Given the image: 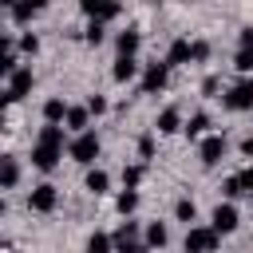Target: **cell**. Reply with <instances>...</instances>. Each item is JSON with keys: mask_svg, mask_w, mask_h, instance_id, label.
Instances as JSON below:
<instances>
[{"mask_svg": "<svg viewBox=\"0 0 253 253\" xmlns=\"http://www.w3.org/2000/svg\"><path fill=\"white\" fill-rule=\"evenodd\" d=\"M59 158H63V130H59V123H47V126L40 130L36 146H32V166H40V170H55Z\"/></svg>", "mask_w": 253, "mask_h": 253, "instance_id": "6da1fadb", "label": "cell"}, {"mask_svg": "<svg viewBox=\"0 0 253 253\" xmlns=\"http://www.w3.org/2000/svg\"><path fill=\"white\" fill-rule=\"evenodd\" d=\"M182 245H186V253H213L217 249V229L213 225H190Z\"/></svg>", "mask_w": 253, "mask_h": 253, "instance_id": "7a4b0ae2", "label": "cell"}, {"mask_svg": "<svg viewBox=\"0 0 253 253\" xmlns=\"http://www.w3.org/2000/svg\"><path fill=\"white\" fill-rule=\"evenodd\" d=\"M67 154L79 162V166H91L95 158H99V138L91 134V130H79L75 138H71V146H67Z\"/></svg>", "mask_w": 253, "mask_h": 253, "instance_id": "3957f363", "label": "cell"}, {"mask_svg": "<svg viewBox=\"0 0 253 253\" xmlns=\"http://www.w3.org/2000/svg\"><path fill=\"white\" fill-rule=\"evenodd\" d=\"M229 111H253V79H237L229 91H225V99H221Z\"/></svg>", "mask_w": 253, "mask_h": 253, "instance_id": "277c9868", "label": "cell"}, {"mask_svg": "<svg viewBox=\"0 0 253 253\" xmlns=\"http://www.w3.org/2000/svg\"><path fill=\"white\" fill-rule=\"evenodd\" d=\"M55 206H59V190L51 182H43V186H36L28 194V210H36V213H51Z\"/></svg>", "mask_w": 253, "mask_h": 253, "instance_id": "5b68a950", "label": "cell"}, {"mask_svg": "<svg viewBox=\"0 0 253 253\" xmlns=\"http://www.w3.org/2000/svg\"><path fill=\"white\" fill-rule=\"evenodd\" d=\"M32 91V67H16L12 75H8V91H4V103H16V99H24Z\"/></svg>", "mask_w": 253, "mask_h": 253, "instance_id": "8992f818", "label": "cell"}, {"mask_svg": "<svg viewBox=\"0 0 253 253\" xmlns=\"http://www.w3.org/2000/svg\"><path fill=\"white\" fill-rule=\"evenodd\" d=\"M198 158H202V166H217L225 158V138L221 134H206L202 146H198Z\"/></svg>", "mask_w": 253, "mask_h": 253, "instance_id": "52a82bcc", "label": "cell"}, {"mask_svg": "<svg viewBox=\"0 0 253 253\" xmlns=\"http://www.w3.org/2000/svg\"><path fill=\"white\" fill-rule=\"evenodd\" d=\"M166 79H170V63H150V67H146V75H142V91H146V95H154V91H162V87H166Z\"/></svg>", "mask_w": 253, "mask_h": 253, "instance_id": "ba28073f", "label": "cell"}, {"mask_svg": "<svg viewBox=\"0 0 253 253\" xmlns=\"http://www.w3.org/2000/svg\"><path fill=\"white\" fill-rule=\"evenodd\" d=\"M210 221H213V229H217V233H233V229H237V206L221 202V206L213 210V217H210Z\"/></svg>", "mask_w": 253, "mask_h": 253, "instance_id": "9c48e42d", "label": "cell"}, {"mask_svg": "<svg viewBox=\"0 0 253 253\" xmlns=\"http://www.w3.org/2000/svg\"><path fill=\"white\" fill-rule=\"evenodd\" d=\"M154 126H158L162 134H174V130H182L186 123H182V111H178V107H166V111H158Z\"/></svg>", "mask_w": 253, "mask_h": 253, "instance_id": "30bf717a", "label": "cell"}, {"mask_svg": "<svg viewBox=\"0 0 253 253\" xmlns=\"http://www.w3.org/2000/svg\"><path fill=\"white\" fill-rule=\"evenodd\" d=\"M16 182H20V162H16V154H4L0 158V186L12 190Z\"/></svg>", "mask_w": 253, "mask_h": 253, "instance_id": "8fae6325", "label": "cell"}, {"mask_svg": "<svg viewBox=\"0 0 253 253\" xmlns=\"http://www.w3.org/2000/svg\"><path fill=\"white\" fill-rule=\"evenodd\" d=\"M190 59H194V43L190 40H174L170 51H166V63L174 67V63H190Z\"/></svg>", "mask_w": 253, "mask_h": 253, "instance_id": "7c38bea8", "label": "cell"}, {"mask_svg": "<svg viewBox=\"0 0 253 253\" xmlns=\"http://www.w3.org/2000/svg\"><path fill=\"white\" fill-rule=\"evenodd\" d=\"M111 75H115V83H126V79H134V75H138V63H134V55H119V59H115V67H111Z\"/></svg>", "mask_w": 253, "mask_h": 253, "instance_id": "4fadbf2b", "label": "cell"}, {"mask_svg": "<svg viewBox=\"0 0 253 253\" xmlns=\"http://www.w3.org/2000/svg\"><path fill=\"white\" fill-rule=\"evenodd\" d=\"M47 8V0H20L16 8H12V16H16V24H28L36 12H43Z\"/></svg>", "mask_w": 253, "mask_h": 253, "instance_id": "5bb4252c", "label": "cell"}, {"mask_svg": "<svg viewBox=\"0 0 253 253\" xmlns=\"http://www.w3.org/2000/svg\"><path fill=\"white\" fill-rule=\"evenodd\" d=\"M115 43H119V55H134V51H138V43H142V36H138L134 28H126V32H119V40H115Z\"/></svg>", "mask_w": 253, "mask_h": 253, "instance_id": "9a60e30c", "label": "cell"}, {"mask_svg": "<svg viewBox=\"0 0 253 253\" xmlns=\"http://www.w3.org/2000/svg\"><path fill=\"white\" fill-rule=\"evenodd\" d=\"M107 186H111V174L107 170H87V190L99 198V194H107Z\"/></svg>", "mask_w": 253, "mask_h": 253, "instance_id": "2e32d148", "label": "cell"}, {"mask_svg": "<svg viewBox=\"0 0 253 253\" xmlns=\"http://www.w3.org/2000/svg\"><path fill=\"white\" fill-rule=\"evenodd\" d=\"M166 241H170L166 225H162V221H150V225H146V245H150V249H162Z\"/></svg>", "mask_w": 253, "mask_h": 253, "instance_id": "e0dca14e", "label": "cell"}, {"mask_svg": "<svg viewBox=\"0 0 253 253\" xmlns=\"http://www.w3.org/2000/svg\"><path fill=\"white\" fill-rule=\"evenodd\" d=\"M43 119H47V123H63V119H67V103H63V99H47V103H43Z\"/></svg>", "mask_w": 253, "mask_h": 253, "instance_id": "ac0fdd59", "label": "cell"}, {"mask_svg": "<svg viewBox=\"0 0 253 253\" xmlns=\"http://www.w3.org/2000/svg\"><path fill=\"white\" fill-rule=\"evenodd\" d=\"M111 249H115V237H107V233H99V229L87 237V253H111Z\"/></svg>", "mask_w": 253, "mask_h": 253, "instance_id": "d6986e66", "label": "cell"}, {"mask_svg": "<svg viewBox=\"0 0 253 253\" xmlns=\"http://www.w3.org/2000/svg\"><path fill=\"white\" fill-rule=\"evenodd\" d=\"M87 119H91L87 107H67V126L71 130H87Z\"/></svg>", "mask_w": 253, "mask_h": 253, "instance_id": "ffe728a7", "label": "cell"}, {"mask_svg": "<svg viewBox=\"0 0 253 253\" xmlns=\"http://www.w3.org/2000/svg\"><path fill=\"white\" fill-rule=\"evenodd\" d=\"M206 126H210V115H206V111H198V115H190V123H186L182 130H186L190 138H198V134H206Z\"/></svg>", "mask_w": 253, "mask_h": 253, "instance_id": "44dd1931", "label": "cell"}, {"mask_svg": "<svg viewBox=\"0 0 253 253\" xmlns=\"http://www.w3.org/2000/svg\"><path fill=\"white\" fill-rule=\"evenodd\" d=\"M194 213H198V206H194L190 198H178V202H174V217H178V221H186V225H190V221H194Z\"/></svg>", "mask_w": 253, "mask_h": 253, "instance_id": "7402d4cb", "label": "cell"}, {"mask_svg": "<svg viewBox=\"0 0 253 253\" xmlns=\"http://www.w3.org/2000/svg\"><path fill=\"white\" fill-rule=\"evenodd\" d=\"M119 12H123V4H119V0H103V4H99V12H95L91 20H103V24H107V20H115Z\"/></svg>", "mask_w": 253, "mask_h": 253, "instance_id": "603a6c76", "label": "cell"}, {"mask_svg": "<svg viewBox=\"0 0 253 253\" xmlns=\"http://www.w3.org/2000/svg\"><path fill=\"white\" fill-rule=\"evenodd\" d=\"M134 237H138V221H123V225L115 229V245H119V241H134Z\"/></svg>", "mask_w": 253, "mask_h": 253, "instance_id": "cb8c5ba5", "label": "cell"}, {"mask_svg": "<svg viewBox=\"0 0 253 253\" xmlns=\"http://www.w3.org/2000/svg\"><path fill=\"white\" fill-rule=\"evenodd\" d=\"M83 40L99 47V43H103V20H91V24H87V32H83Z\"/></svg>", "mask_w": 253, "mask_h": 253, "instance_id": "d4e9b609", "label": "cell"}, {"mask_svg": "<svg viewBox=\"0 0 253 253\" xmlns=\"http://www.w3.org/2000/svg\"><path fill=\"white\" fill-rule=\"evenodd\" d=\"M142 174H146L142 166H126V170H123V186H126V190H134V186L142 182Z\"/></svg>", "mask_w": 253, "mask_h": 253, "instance_id": "484cf974", "label": "cell"}, {"mask_svg": "<svg viewBox=\"0 0 253 253\" xmlns=\"http://www.w3.org/2000/svg\"><path fill=\"white\" fill-rule=\"evenodd\" d=\"M134 206H138V194L134 190H123L119 194V213H134Z\"/></svg>", "mask_w": 253, "mask_h": 253, "instance_id": "4316f807", "label": "cell"}, {"mask_svg": "<svg viewBox=\"0 0 253 253\" xmlns=\"http://www.w3.org/2000/svg\"><path fill=\"white\" fill-rule=\"evenodd\" d=\"M233 67H237V71H253V51H249V47H237Z\"/></svg>", "mask_w": 253, "mask_h": 253, "instance_id": "83f0119b", "label": "cell"}, {"mask_svg": "<svg viewBox=\"0 0 253 253\" xmlns=\"http://www.w3.org/2000/svg\"><path fill=\"white\" fill-rule=\"evenodd\" d=\"M146 249H150V245H146V241H138V237H134V241H119V245H115V253H146Z\"/></svg>", "mask_w": 253, "mask_h": 253, "instance_id": "f1b7e54d", "label": "cell"}, {"mask_svg": "<svg viewBox=\"0 0 253 253\" xmlns=\"http://www.w3.org/2000/svg\"><path fill=\"white\" fill-rule=\"evenodd\" d=\"M20 51H28V55H36V51H40V40H36L32 32H28V36H20Z\"/></svg>", "mask_w": 253, "mask_h": 253, "instance_id": "f546056e", "label": "cell"}, {"mask_svg": "<svg viewBox=\"0 0 253 253\" xmlns=\"http://www.w3.org/2000/svg\"><path fill=\"white\" fill-rule=\"evenodd\" d=\"M221 190H225V198H237V194H245V190H241V178H237V174H233V178H225V186H221Z\"/></svg>", "mask_w": 253, "mask_h": 253, "instance_id": "4dcf8cb0", "label": "cell"}, {"mask_svg": "<svg viewBox=\"0 0 253 253\" xmlns=\"http://www.w3.org/2000/svg\"><path fill=\"white\" fill-rule=\"evenodd\" d=\"M202 59H210V43L206 40H194V63H202Z\"/></svg>", "mask_w": 253, "mask_h": 253, "instance_id": "1f68e13d", "label": "cell"}, {"mask_svg": "<svg viewBox=\"0 0 253 253\" xmlns=\"http://www.w3.org/2000/svg\"><path fill=\"white\" fill-rule=\"evenodd\" d=\"M87 111H91V115H103V111H107V99H103V95H91V99H87Z\"/></svg>", "mask_w": 253, "mask_h": 253, "instance_id": "d6a6232c", "label": "cell"}, {"mask_svg": "<svg viewBox=\"0 0 253 253\" xmlns=\"http://www.w3.org/2000/svg\"><path fill=\"white\" fill-rule=\"evenodd\" d=\"M138 154H142V158H150V154H154V138H150V134H142V138H138Z\"/></svg>", "mask_w": 253, "mask_h": 253, "instance_id": "836d02e7", "label": "cell"}, {"mask_svg": "<svg viewBox=\"0 0 253 253\" xmlns=\"http://www.w3.org/2000/svg\"><path fill=\"white\" fill-rule=\"evenodd\" d=\"M237 178H241V190H245V194H253V166H245Z\"/></svg>", "mask_w": 253, "mask_h": 253, "instance_id": "e575fe53", "label": "cell"}, {"mask_svg": "<svg viewBox=\"0 0 253 253\" xmlns=\"http://www.w3.org/2000/svg\"><path fill=\"white\" fill-rule=\"evenodd\" d=\"M237 43H241V47H249V51H253V28H241V36H237Z\"/></svg>", "mask_w": 253, "mask_h": 253, "instance_id": "d590c367", "label": "cell"}, {"mask_svg": "<svg viewBox=\"0 0 253 253\" xmlns=\"http://www.w3.org/2000/svg\"><path fill=\"white\" fill-rule=\"evenodd\" d=\"M99 4H103V0H79V8H83L87 16H95V12H99Z\"/></svg>", "mask_w": 253, "mask_h": 253, "instance_id": "8d00e7d4", "label": "cell"}, {"mask_svg": "<svg viewBox=\"0 0 253 253\" xmlns=\"http://www.w3.org/2000/svg\"><path fill=\"white\" fill-rule=\"evenodd\" d=\"M241 154H249V158H253V138H241Z\"/></svg>", "mask_w": 253, "mask_h": 253, "instance_id": "74e56055", "label": "cell"}, {"mask_svg": "<svg viewBox=\"0 0 253 253\" xmlns=\"http://www.w3.org/2000/svg\"><path fill=\"white\" fill-rule=\"evenodd\" d=\"M4 4H8V8H16V4H20V0H4Z\"/></svg>", "mask_w": 253, "mask_h": 253, "instance_id": "f35d334b", "label": "cell"}, {"mask_svg": "<svg viewBox=\"0 0 253 253\" xmlns=\"http://www.w3.org/2000/svg\"><path fill=\"white\" fill-rule=\"evenodd\" d=\"M154 4H162V0H154Z\"/></svg>", "mask_w": 253, "mask_h": 253, "instance_id": "ab89813d", "label": "cell"}, {"mask_svg": "<svg viewBox=\"0 0 253 253\" xmlns=\"http://www.w3.org/2000/svg\"><path fill=\"white\" fill-rule=\"evenodd\" d=\"M8 253H12V249H8Z\"/></svg>", "mask_w": 253, "mask_h": 253, "instance_id": "60d3db41", "label": "cell"}]
</instances>
